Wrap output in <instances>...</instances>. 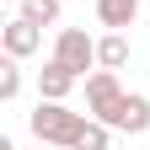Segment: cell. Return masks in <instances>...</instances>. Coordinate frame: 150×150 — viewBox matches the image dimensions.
Masks as SVG:
<instances>
[{"instance_id": "obj_1", "label": "cell", "mask_w": 150, "mask_h": 150, "mask_svg": "<svg viewBox=\"0 0 150 150\" xmlns=\"http://www.w3.org/2000/svg\"><path fill=\"white\" fill-rule=\"evenodd\" d=\"M27 123H32V134H38V145H54V150H75V139L86 134V112H75V107H64V102H43L38 97V107L27 112Z\"/></svg>"}, {"instance_id": "obj_2", "label": "cell", "mask_w": 150, "mask_h": 150, "mask_svg": "<svg viewBox=\"0 0 150 150\" xmlns=\"http://www.w3.org/2000/svg\"><path fill=\"white\" fill-rule=\"evenodd\" d=\"M118 102H123V81H118V70H102V64H97V70L86 75V112L107 123Z\"/></svg>"}, {"instance_id": "obj_3", "label": "cell", "mask_w": 150, "mask_h": 150, "mask_svg": "<svg viewBox=\"0 0 150 150\" xmlns=\"http://www.w3.org/2000/svg\"><path fill=\"white\" fill-rule=\"evenodd\" d=\"M54 59L70 64L75 75H86L91 64H97V38H86L81 27H59V38H54Z\"/></svg>"}, {"instance_id": "obj_4", "label": "cell", "mask_w": 150, "mask_h": 150, "mask_svg": "<svg viewBox=\"0 0 150 150\" xmlns=\"http://www.w3.org/2000/svg\"><path fill=\"white\" fill-rule=\"evenodd\" d=\"M0 48H6L11 59H27V54H38V48H43V27H38V22H27V16L16 11L11 22L0 27Z\"/></svg>"}, {"instance_id": "obj_5", "label": "cell", "mask_w": 150, "mask_h": 150, "mask_svg": "<svg viewBox=\"0 0 150 150\" xmlns=\"http://www.w3.org/2000/svg\"><path fill=\"white\" fill-rule=\"evenodd\" d=\"M112 129H123V134H145L150 129V97H139V91H123V102L112 107Z\"/></svg>"}, {"instance_id": "obj_6", "label": "cell", "mask_w": 150, "mask_h": 150, "mask_svg": "<svg viewBox=\"0 0 150 150\" xmlns=\"http://www.w3.org/2000/svg\"><path fill=\"white\" fill-rule=\"evenodd\" d=\"M75 81H81V75H75L70 64H59V59H48L43 70H38V97H43V102H64L70 91H75Z\"/></svg>"}, {"instance_id": "obj_7", "label": "cell", "mask_w": 150, "mask_h": 150, "mask_svg": "<svg viewBox=\"0 0 150 150\" xmlns=\"http://www.w3.org/2000/svg\"><path fill=\"white\" fill-rule=\"evenodd\" d=\"M134 16H139V0H97V22H102L107 32L134 27Z\"/></svg>"}, {"instance_id": "obj_8", "label": "cell", "mask_w": 150, "mask_h": 150, "mask_svg": "<svg viewBox=\"0 0 150 150\" xmlns=\"http://www.w3.org/2000/svg\"><path fill=\"white\" fill-rule=\"evenodd\" d=\"M97 64H102V70H123V64H129V38H123V32L97 38Z\"/></svg>"}, {"instance_id": "obj_9", "label": "cell", "mask_w": 150, "mask_h": 150, "mask_svg": "<svg viewBox=\"0 0 150 150\" xmlns=\"http://www.w3.org/2000/svg\"><path fill=\"white\" fill-rule=\"evenodd\" d=\"M59 6H64V0H22L16 11H22L27 22H38V27H54V22H59Z\"/></svg>"}, {"instance_id": "obj_10", "label": "cell", "mask_w": 150, "mask_h": 150, "mask_svg": "<svg viewBox=\"0 0 150 150\" xmlns=\"http://www.w3.org/2000/svg\"><path fill=\"white\" fill-rule=\"evenodd\" d=\"M75 150H112V123L91 118V123H86V134L75 139Z\"/></svg>"}, {"instance_id": "obj_11", "label": "cell", "mask_w": 150, "mask_h": 150, "mask_svg": "<svg viewBox=\"0 0 150 150\" xmlns=\"http://www.w3.org/2000/svg\"><path fill=\"white\" fill-rule=\"evenodd\" d=\"M16 97H22V59L6 54V64H0V102H16Z\"/></svg>"}, {"instance_id": "obj_12", "label": "cell", "mask_w": 150, "mask_h": 150, "mask_svg": "<svg viewBox=\"0 0 150 150\" xmlns=\"http://www.w3.org/2000/svg\"><path fill=\"white\" fill-rule=\"evenodd\" d=\"M11 6H22V0H11Z\"/></svg>"}, {"instance_id": "obj_13", "label": "cell", "mask_w": 150, "mask_h": 150, "mask_svg": "<svg viewBox=\"0 0 150 150\" xmlns=\"http://www.w3.org/2000/svg\"><path fill=\"white\" fill-rule=\"evenodd\" d=\"M112 150H118V145H112Z\"/></svg>"}]
</instances>
